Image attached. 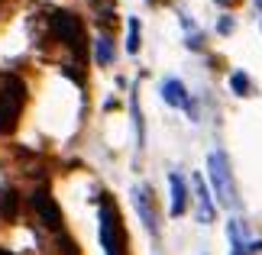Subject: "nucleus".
Listing matches in <instances>:
<instances>
[{"mask_svg": "<svg viewBox=\"0 0 262 255\" xmlns=\"http://www.w3.org/2000/svg\"><path fill=\"white\" fill-rule=\"evenodd\" d=\"M168 184H172V207H168V213H172V217H181V213L188 210V188H185V178H181V175H168Z\"/></svg>", "mask_w": 262, "mask_h": 255, "instance_id": "nucleus-10", "label": "nucleus"}, {"mask_svg": "<svg viewBox=\"0 0 262 255\" xmlns=\"http://www.w3.org/2000/svg\"><path fill=\"white\" fill-rule=\"evenodd\" d=\"M13 213H16V194L4 191V194H0V220H10Z\"/></svg>", "mask_w": 262, "mask_h": 255, "instance_id": "nucleus-13", "label": "nucleus"}, {"mask_svg": "<svg viewBox=\"0 0 262 255\" xmlns=\"http://www.w3.org/2000/svg\"><path fill=\"white\" fill-rule=\"evenodd\" d=\"M49 23H52L55 36L72 49L75 58H84V23L78 19V13H72V10H55L49 16Z\"/></svg>", "mask_w": 262, "mask_h": 255, "instance_id": "nucleus-4", "label": "nucleus"}, {"mask_svg": "<svg viewBox=\"0 0 262 255\" xmlns=\"http://www.w3.org/2000/svg\"><path fill=\"white\" fill-rule=\"evenodd\" d=\"M33 210H36V217L42 220V226L49 229H62V210H58V203L52 200V194L49 191H33Z\"/></svg>", "mask_w": 262, "mask_h": 255, "instance_id": "nucleus-6", "label": "nucleus"}, {"mask_svg": "<svg viewBox=\"0 0 262 255\" xmlns=\"http://www.w3.org/2000/svg\"><path fill=\"white\" fill-rule=\"evenodd\" d=\"M230 246H233V255H256L262 252V242H249L246 229L239 226V220H230Z\"/></svg>", "mask_w": 262, "mask_h": 255, "instance_id": "nucleus-8", "label": "nucleus"}, {"mask_svg": "<svg viewBox=\"0 0 262 255\" xmlns=\"http://www.w3.org/2000/svg\"><path fill=\"white\" fill-rule=\"evenodd\" d=\"M23 107H26V84L13 71H4L0 75V136L16 129Z\"/></svg>", "mask_w": 262, "mask_h": 255, "instance_id": "nucleus-2", "label": "nucleus"}, {"mask_svg": "<svg viewBox=\"0 0 262 255\" xmlns=\"http://www.w3.org/2000/svg\"><path fill=\"white\" fill-rule=\"evenodd\" d=\"M162 100L168 107H181V110H188V113H194V107H191V100H188V90L178 78H168L162 84Z\"/></svg>", "mask_w": 262, "mask_h": 255, "instance_id": "nucleus-7", "label": "nucleus"}, {"mask_svg": "<svg viewBox=\"0 0 262 255\" xmlns=\"http://www.w3.org/2000/svg\"><path fill=\"white\" fill-rule=\"evenodd\" d=\"M181 23H185V29H188V39H185V42H188L191 49H201V45H204V42H201V33H198V26H194V23H188L185 16H181Z\"/></svg>", "mask_w": 262, "mask_h": 255, "instance_id": "nucleus-15", "label": "nucleus"}, {"mask_svg": "<svg viewBox=\"0 0 262 255\" xmlns=\"http://www.w3.org/2000/svg\"><path fill=\"white\" fill-rule=\"evenodd\" d=\"M214 4H217V7H236L239 0H214Z\"/></svg>", "mask_w": 262, "mask_h": 255, "instance_id": "nucleus-17", "label": "nucleus"}, {"mask_svg": "<svg viewBox=\"0 0 262 255\" xmlns=\"http://www.w3.org/2000/svg\"><path fill=\"white\" fill-rule=\"evenodd\" d=\"M230 87H233V94H239V97L253 94V81H249V75H243V71H233V75H230Z\"/></svg>", "mask_w": 262, "mask_h": 255, "instance_id": "nucleus-12", "label": "nucleus"}, {"mask_svg": "<svg viewBox=\"0 0 262 255\" xmlns=\"http://www.w3.org/2000/svg\"><path fill=\"white\" fill-rule=\"evenodd\" d=\"M194 191H198V220L201 223H214V200H210V191H207L201 175H194Z\"/></svg>", "mask_w": 262, "mask_h": 255, "instance_id": "nucleus-9", "label": "nucleus"}, {"mask_svg": "<svg viewBox=\"0 0 262 255\" xmlns=\"http://www.w3.org/2000/svg\"><path fill=\"white\" fill-rule=\"evenodd\" d=\"M126 26H129V39H126V52H129V55H136V52H139V19L133 16V19H129Z\"/></svg>", "mask_w": 262, "mask_h": 255, "instance_id": "nucleus-14", "label": "nucleus"}, {"mask_svg": "<svg viewBox=\"0 0 262 255\" xmlns=\"http://www.w3.org/2000/svg\"><path fill=\"white\" fill-rule=\"evenodd\" d=\"M133 207L143 220V226L149 229V236H159V217H156V197L149 184H136L133 188Z\"/></svg>", "mask_w": 262, "mask_h": 255, "instance_id": "nucleus-5", "label": "nucleus"}, {"mask_svg": "<svg viewBox=\"0 0 262 255\" xmlns=\"http://www.w3.org/2000/svg\"><path fill=\"white\" fill-rule=\"evenodd\" d=\"M94 62L97 65H110V62H114V45H110L107 36H97L94 39Z\"/></svg>", "mask_w": 262, "mask_h": 255, "instance_id": "nucleus-11", "label": "nucleus"}, {"mask_svg": "<svg viewBox=\"0 0 262 255\" xmlns=\"http://www.w3.org/2000/svg\"><path fill=\"white\" fill-rule=\"evenodd\" d=\"M220 33H230V29H233V19H230V16H224V19H220Z\"/></svg>", "mask_w": 262, "mask_h": 255, "instance_id": "nucleus-16", "label": "nucleus"}, {"mask_svg": "<svg viewBox=\"0 0 262 255\" xmlns=\"http://www.w3.org/2000/svg\"><path fill=\"white\" fill-rule=\"evenodd\" d=\"M0 255H13V252H7V249H0Z\"/></svg>", "mask_w": 262, "mask_h": 255, "instance_id": "nucleus-18", "label": "nucleus"}, {"mask_svg": "<svg viewBox=\"0 0 262 255\" xmlns=\"http://www.w3.org/2000/svg\"><path fill=\"white\" fill-rule=\"evenodd\" d=\"M207 181H210L207 191L217 197L220 207H227V210H236V207H239L233 168H230V158H227L224 149H214V152L207 155Z\"/></svg>", "mask_w": 262, "mask_h": 255, "instance_id": "nucleus-1", "label": "nucleus"}, {"mask_svg": "<svg viewBox=\"0 0 262 255\" xmlns=\"http://www.w3.org/2000/svg\"><path fill=\"white\" fill-rule=\"evenodd\" d=\"M100 246H104V255H129L123 220H120V210L110 197L100 200Z\"/></svg>", "mask_w": 262, "mask_h": 255, "instance_id": "nucleus-3", "label": "nucleus"}]
</instances>
